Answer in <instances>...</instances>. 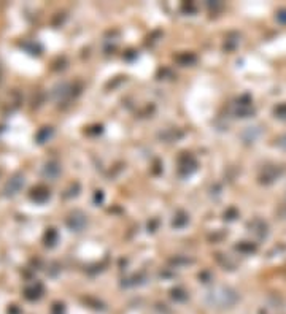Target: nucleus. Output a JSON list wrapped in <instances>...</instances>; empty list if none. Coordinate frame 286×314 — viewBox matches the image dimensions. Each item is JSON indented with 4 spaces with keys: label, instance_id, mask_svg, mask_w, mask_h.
<instances>
[{
    "label": "nucleus",
    "instance_id": "nucleus-1",
    "mask_svg": "<svg viewBox=\"0 0 286 314\" xmlns=\"http://www.w3.org/2000/svg\"><path fill=\"white\" fill-rule=\"evenodd\" d=\"M67 225H69L72 230L80 232L83 227L86 225V216L81 211H73L69 219H67Z\"/></svg>",
    "mask_w": 286,
    "mask_h": 314
},
{
    "label": "nucleus",
    "instance_id": "nucleus-2",
    "mask_svg": "<svg viewBox=\"0 0 286 314\" xmlns=\"http://www.w3.org/2000/svg\"><path fill=\"white\" fill-rule=\"evenodd\" d=\"M22 186H24V176H22V175H14L13 178L6 182L3 192H5V195H14V194L19 192Z\"/></svg>",
    "mask_w": 286,
    "mask_h": 314
},
{
    "label": "nucleus",
    "instance_id": "nucleus-3",
    "mask_svg": "<svg viewBox=\"0 0 286 314\" xmlns=\"http://www.w3.org/2000/svg\"><path fill=\"white\" fill-rule=\"evenodd\" d=\"M51 197V192L48 187L45 186H37L31 190V198L35 202V203H45L48 202Z\"/></svg>",
    "mask_w": 286,
    "mask_h": 314
},
{
    "label": "nucleus",
    "instance_id": "nucleus-4",
    "mask_svg": "<svg viewBox=\"0 0 286 314\" xmlns=\"http://www.w3.org/2000/svg\"><path fill=\"white\" fill-rule=\"evenodd\" d=\"M43 295V286L40 284V282H34V284L27 286L24 289V297L27 298V300H39V298Z\"/></svg>",
    "mask_w": 286,
    "mask_h": 314
},
{
    "label": "nucleus",
    "instance_id": "nucleus-5",
    "mask_svg": "<svg viewBox=\"0 0 286 314\" xmlns=\"http://www.w3.org/2000/svg\"><path fill=\"white\" fill-rule=\"evenodd\" d=\"M280 175H282V168L280 167H278V168L277 167H266L264 172H262L261 179H262V182H272Z\"/></svg>",
    "mask_w": 286,
    "mask_h": 314
},
{
    "label": "nucleus",
    "instance_id": "nucleus-6",
    "mask_svg": "<svg viewBox=\"0 0 286 314\" xmlns=\"http://www.w3.org/2000/svg\"><path fill=\"white\" fill-rule=\"evenodd\" d=\"M59 173H61V167H59L57 162H48L43 168V175L47 176V178H49V179L57 178Z\"/></svg>",
    "mask_w": 286,
    "mask_h": 314
},
{
    "label": "nucleus",
    "instance_id": "nucleus-7",
    "mask_svg": "<svg viewBox=\"0 0 286 314\" xmlns=\"http://www.w3.org/2000/svg\"><path fill=\"white\" fill-rule=\"evenodd\" d=\"M56 243H57V232L54 228H49L47 235H45V244H47L48 248H52L56 246Z\"/></svg>",
    "mask_w": 286,
    "mask_h": 314
},
{
    "label": "nucleus",
    "instance_id": "nucleus-8",
    "mask_svg": "<svg viewBox=\"0 0 286 314\" xmlns=\"http://www.w3.org/2000/svg\"><path fill=\"white\" fill-rule=\"evenodd\" d=\"M51 132H52V130H51L49 127H45V129H42V130H40V134L37 135V140H39V143H45V141H47V140L49 138Z\"/></svg>",
    "mask_w": 286,
    "mask_h": 314
},
{
    "label": "nucleus",
    "instance_id": "nucleus-9",
    "mask_svg": "<svg viewBox=\"0 0 286 314\" xmlns=\"http://www.w3.org/2000/svg\"><path fill=\"white\" fill-rule=\"evenodd\" d=\"M275 114L280 119H286V103H283V105H280V106H277L275 108Z\"/></svg>",
    "mask_w": 286,
    "mask_h": 314
},
{
    "label": "nucleus",
    "instance_id": "nucleus-10",
    "mask_svg": "<svg viewBox=\"0 0 286 314\" xmlns=\"http://www.w3.org/2000/svg\"><path fill=\"white\" fill-rule=\"evenodd\" d=\"M51 314H64V305H59L56 303L54 306H52V311Z\"/></svg>",
    "mask_w": 286,
    "mask_h": 314
},
{
    "label": "nucleus",
    "instance_id": "nucleus-11",
    "mask_svg": "<svg viewBox=\"0 0 286 314\" xmlns=\"http://www.w3.org/2000/svg\"><path fill=\"white\" fill-rule=\"evenodd\" d=\"M277 19L280 21V22H286V11H285V10H282L280 13L277 14Z\"/></svg>",
    "mask_w": 286,
    "mask_h": 314
}]
</instances>
